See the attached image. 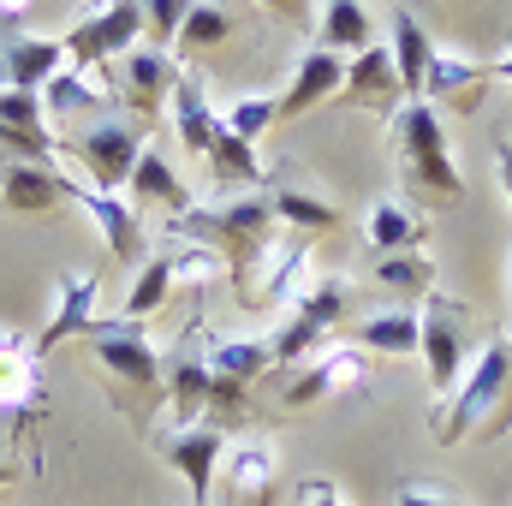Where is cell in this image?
I'll list each match as a JSON object with an SVG mask.
<instances>
[{"mask_svg":"<svg viewBox=\"0 0 512 506\" xmlns=\"http://www.w3.org/2000/svg\"><path fill=\"white\" fill-rule=\"evenodd\" d=\"M274 233H280V221H274V203L262 191H251V197H215L209 209H185L173 221V239L179 245H209V251L233 268V286L239 292L251 286L256 256H262V245Z\"/></svg>","mask_w":512,"mask_h":506,"instance_id":"cell-1","label":"cell"},{"mask_svg":"<svg viewBox=\"0 0 512 506\" xmlns=\"http://www.w3.org/2000/svg\"><path fill=\"white\" fill-rule=\"evenodd\" d=\"M387 131H393V155H399V191L417 197V203H429V209H453L465 197V179H459V167L447 155L441 114L429 102H405L387 120Z\"/></svg>","mask_w":512,"mask_h":506,"instance_id":"cell-2","label":"cell"},{"mask_svg":"<svg viewBox=\"0 0 512 506\" xmlns=\"http://www.w3.org/2000/svg\"><path fill=\"white\" fill-rule=\"evenodd\" d=\"M90 352H96V364L108 370V387H114V405L126 411V417H149V405L155 399H167V370H161V358H155V346H149V334H143V322H126V316H96L84 334H78Z\"/></svg>","mask_w":512,"mask_h":506,"instance_id":"cell-3","label":"cell"},{"mask_svg":"<svg viewBox=\"0 0 512 506\" xmlns=\"http://www.w3.org/2000/svg\"><path fill=\"white\" fill-rule=\"evenodd\" d=\"M512 423V340H495L471 358V370L459 381V393L435 411V441L441 447H459L471 441L477 429H507Z\"/></svg>","mask_w":512,"mask_h":506,"instance_id":"cell-4","label":"cell"},{"mask_svg":"<svg viewBox=\"0 0 512 506\" xmlns=\"http://www.w3.org/2000/svg\"><path fill=\"white\" fill-rule=\"evenodd\" d=\"M417 322H423V364H429L435 411H441V405L459 393V381H465V304L435 286V292L423 298Z\"/></svg>","mask_w":512,"mask_h":506,"instance_id":"cell-5","label":"cell"},{"mask_svg":"<svg viewBox=\"0 0 512 506\" xmlns=\"http://www.w3.org/2000/svg\"><path fill=\"white\" fill-rule=\"evenodd\" d=\"M137 36H143V0H114V6L90 12L84 24H72L60 42H66V60L78 72H90V66L126 60L131 48H137Z\"/></svg>","mask_w":512,"mask_h":506,"instance_id":"cell-6","label":"cell"},{"mask_svg":"<svg viewBox=\"0 0 512 506\" xmlns=\"http://www.w3.org/2000/svg\"><path fill=\"white\" fill-rule=\"evenodd\" d=\"M155 453L185 477L191 506H215V471H221V453H227V429L215 417L203 423H179L167 435H155Z\"/></svg>","mask_w":512,"mask_h":506,"instance_id":"cell-7","label":"cell"},{"mask_svg":"<svg viewBox=\"0 0 512 506\" xmlns=\"http://www.w3.org/2000/svg\"><path fill=\"white\" fill-rule=\"evenodd\" d=\"M143 131L120 120V114H102V120H90V126L72 137V155L90 167V179H96V191H114V185H131V173H137V161H143Z\"/></svg>","mask_w":512,"mask_h":506,"instance_id":"cell-8","label":"cell"},{"mask_svg":"<svg viewBox=\"0 0 512 506\" xmlns=\"http://www.w3.org/2000/svg\"><path fill=\"white\" fill-rule=\"evenodd\" d=\"M274 501V441L268 435H227L215 506H268Z\"/></svg>","mask_w":512,"mask_h":506,"instance_id":"cell-9","label":"cell"},{"mask_svg":"<svg viewBox=\"0 0 512 506\" xmlns=\"http://www.w3.org/2000/svg\"><path fill=\"white\" fill-rule=\"evenodd\" d=\"M340 387H364V352L358 346H322L316 358L292 364V376L280 387V405L286 411H310V405H322Z\"/></svg>","mask_w":512,"mask_h":506,"instance_id":"cell-10","label":"cell"},{"mask_svg":"<svg viewBox=\"0 0 512 506\" xmlns=\"http://www.w3.org/2000/svg\"><path fill=\"white\" fill-rule=\"evenodd\" d=\"M304 262H310V239L304 233H274L251 268V286L239 292V304H292L304 292Z\"/></svg>","mask_w":512,"mask_h":506,"instance_id":"cell-11","label":"cell"},{"mask_svg":"<svg viewBox=\"0 0 512 506\" xmlns=\"http://www.w3.org/2000/svg\"><path fill=\"white\" fill-rule=\"evenodd\" d=\"M30 417H42V358L36 346L0 328V423L24 429Z\"/></svg>","mask_w":512,"mask_h":506,"instance_id":"cell-12","label":"cell"},{"mask_svg":"<svg viewBox=\"0 0 512 506\" xmlns=\"http://www.w3.org/2000/svg\"><path fill=\"white\" fill-rule=\"evenodd\" d=\"M489 78H495V66H489V60H471V54H459V48H435L429 78H423V102H429V108H441V102H447L453 114H471V108L483 102Z\"/></svg>","mask_w":512,"mask_h":506,"instance_id":"cell-13","label":"cell"},{"mask_svg":"<svg viewBox=\"0 0 512 506\" xmlns=\"http://www.w3.org/2000/svg\"><path fill=\"white\" fill-rule=\"evenodd\" d=\"M340 96H346L352 108H376V114H387V120L405 108V84H399V66H393L387 42H370L358 60H346V84H340Z\"/></svg>","mask_w":512,"mask_h":506,"instance_id":"cell-14","label":"cell"},{"mask_svg":"<svg viewBox=\"0 0 512 506\" xmlns=\"http://www.w3.org/2000/svg\"><path fill=\"white\" fill-rule=\"evenodd\" d=\"M114 84H120V96H126L131 114L155 120L179 78H173V60H167L161 48H131L126 60H114Z\"/></svg>","mask_w":512,"mask_h":506,"instance_id":"cell-15","label":"cell"},{"mask_svg":"<svg viewBox=\"0 0 512 506\" xmlns=\"http://www.w3.org/2000/svg\"><path fill=\"white\" fill-rule=\"evenodd\" d=\"M96 274H60V286H54V310H48V322H42V334H36V358H48L60 340H78L90 322H96Z\"/></svg>","mask_w":512,"mask_h":506,"instance_id":"cell-16","label":"cell"},{"mask_svg":"<svg viewBox=\"0 0 512 506\" xmlns=\"http://www.w3.org/2000/svg\"><path fill=\"white\" fill-rule=\"evenodd\" d=\"M340 84H346V60L328 54V48H310L292 72V84L280 90V120H298V114L322 108L328 96H340Z\"/></svg>","mask_w":512,"mask_h":506,"instance_id":"cell-17","label":"cell"},{"mask_svg":"<svg viewBox=\"0 0 512 506\" xmlns=\"http://www.w3.org/2000/svg\"><path fill=\"white\" fill-rule=\"evenodd\" d=\"M0 203L12 215H48V209L72 203L66 197V173L36 167V161H12V167H0Z\"/></svg>","mask_w":512,"mask_h":506,"instance_id":"cell-18","label":"cell"},{"mask_svg":"<svg viewBox=\"0 0 512 506\" xmlns=\"http://www.w3.org/2000/svg\"><path fill=\"white\" fill-rule=\"evenodd\" d=\"M387 54H393V66H399V84H405V102H423V78H429V60H435V42H429V30L417 24V12H405V6H393V18H387Z\"/></svg>","mask_w":512,"mask_h":506,"instance_id":"cell-19","label":"cell"},{"mask_svg":"<svg viewBox=\"0 0 512 506\" xmlns=\"http://www.w3.org/2000/svg\"><path fill=\"white\" fill-rule=\"evenodd\" d=\"M167 114H173V131L185 137V149L191 155H215V143L227 137V120H221V108H209V96L197 90V84H173V96H167Z\"/></svg>","mask_w":512,"mask_h":506,"instance_id":"cell-20","label":"cell"},{"mask_svg":"<svg viewBox=\"0 0 512 506\" xmlns=\"http://www.w3.org/2000/svg\"><path fill=\"white\" fill-rule=\"evenodd\" d=\"M72 60H66V42L60 36H12L6 42V84L12 90H36L42 96V84L54 78V72H66Z\"/></svg>","mask_w":512,"mask_h":506,"instance_id":"cell-21","label":"cell"},{"mask_svg":"<svg viewBox=\"0 0 512 506\" xmlns=\"http://www.w3.org/2000/svg\"><path fill=\"white\" fill-rule=\"evenodd\" d=\"M66 197H72L78 209H90V221L102 227V239H108V251L114 256H137V215H131V203H120L114 191L78 185L72 173H66Z\"/></svg>","mask_w":512,"mask_h":506,"instance_id":"cell-22","label":"cell"},{"mask_svg":"<svg viewBox=\"0 0 512 506\" xmlns=\"http://www.w3.org/2000/svg\"><path fill=\"white\" fill-rule=\"evenodd\" d=\"M376 42V18H370V6L364 0H322V18H316V48H328V54H364Z\"/></svg>","mask_w":512,"mask_h":506,"instance_id":"cell-23","label":"cell"},{"mask_svg":"<svg viewBox=\"0 0 512 506\" xmlns=\"http://www.w3.org/2000/svg\"><path fill=\"white\" fill-rule=\"evenodd\" d=\"M203 364H209L215 381L245 387V381H262L274 370V352H268V340H227V334H215V340L203 346Z\"/></svg>","mask_w":512,"mask_h":506,"instance_id":"cell-24","label":"cell"},{"mask_svg":"<svg viewBox=\"0 0 512 506\" xmlns=\"http://www.w3.org/2000/svg\"><path fill=\"white\" fill-rule=\"evenodd\" d=\"M358 346L382 352V358H417L423 352V322L417 310H376L358 322Z\"/></svg>","mask_w":512,"mask_h":506,"instance_id":"cell-25","label":"cell"},{"mask_svg":"<svg viewBox=\"0 0 512 506\" xmlns=\"http://www.w3.org/2000/svg\"><path fill=\"white\" fill-rule=\"evenodd\" d=\"M268 203H274V221H280V227H292V233H304V239H316V233H334V227H340V209H334L322 191L280 185V191H268Z\"/></svg>","mask_w":512,"mask_h":506,"instance_id":"cell-26","label":"cell"},{"mask_svg":"<svg viewBox=\"0 0 512 506\" xmlns=\"http://www.w3.org/2000/svg\"><path fill=\"white\" fill-rule=\"evenodd\" d=\"M137 203H155V209H167L173 221L191 209V197H185V185H179V173H173V161L161 155V149H143V161H137V173H131L126 185Z\"/></svg>","mask_w":512,"mask_h":506,"instance_id":"cell-27","label":"cell"},{"mask_svg":"<svg viewBox=\"0 0 512 506\" xmlns=\"http://www.w3.org/2000/svg\"><path fill=\"white\" fill-rule=\"evenodd\" d=\"M42 114L60 120V126H66V120H84V114L102 120V90H96L78 66H66V72H54V78L42 84Z\"/></svg>","mask_w":512,"mask_h":506,"instance_id":"cell-28","label":"cell"},{"mask_svg":"<svg viewBox=\"0 0 512 506\" xmlns=\"http://www.w3.org/2000/svg\"><path fill=\"white\" fill-rule=\"evenodd\" d=\"M328 334H334V328H328L322 316H310V310H292V316H286V322L268 334V352H274V364H286V370H292V364L316 358V352L328 346Z\"/></svg>","mask_w":512,"mask_h":506,"instance_id":"cell-29","label":"cell"},{"mask_svg":"<svg viewBox=\"0 0 512 506\" xmlns=\"http://www.w3.org/2000/svg\"><path fill=\"white\" fill-rule=\"evenodd\" d=\"M370 251L376 256H399V251H417L423 245V227H417V215L399 203V197H387V203H376L370 209Z\"/></svg>","mask_w":512,"mask_h":506,"instance_id":"cell-30","label":"cell"},{"mask_svg":"<svg viewBox=\"0 0 512 506\" xmlns=\"http://www.w3.org/2000/svg\"><path fill=\"white\" fill-rule=\"evenodd\" d=\"M233 36V18L215 6V0H197L191 12H185V24H179V36H173V48L185 54V60H197V54H209V48H221Z\"/></svg>","mask_w":512,"mask_h":506,"instance_id":"cell-31","label":"cell"},{"mask_svg":"<svg viewBox=\"0 0 512 506\" xmlns=\"http://www.w3.org/2000/svg\"><path fill=\"white\" fill-rule=\"evenodd\" d=\"M209 179H215V191H233V185H262V161H256V143H239L233 131L215 143V155H209Z\"/></svg>","mask_w":512,"mask_h":506,"instance_id":"cell-32","label":"cell"},{"mask_svg":"<svg viewBox=\"0 0 512 506\" xmlns=\"http://www.w3.org/2000/svg\"><path fill=\"white\" fill-rule=\"evenodd\" d=\"M167 292H173V256H149L143 268H137V286L126 292V322H143V316H155L161 304H167Z\"/></svg>","mask_w":512,"mask_h":506,"instance_id":"cell-33","label":"cell"},{"mask_svg":"<svg viewBox=\"0 0 512 506\" xmlns=\"http://www.w3.org/2000/svg\"><path fill=\"white\" fill-rule=\"evenodd\" d=\"M376 286L387 292H435V262L423 251H399V256H376Z\"/></svg>","mask_w":512,"mask_h":506,"instance_id":"cell-34","label":"cell"},{"mask_svg":"<svg viewBox=\"0 0 512 506\" xmlns=\"http://www.w3.org/2000/svg\"><path fill=\"white\" fill-rule=\"evenodd\" d=\"M221 120H227V131H233L239 143H256L262 131L280 120V96H239V102H233Z\"/></svg>","mask_w":512,"mask_h":506,"instance_id":"cell-35","label":"cell"},{"mask_svg":"<svg viewBox=\"0 0 512 506\" xmlns=\"http://www.w3.org/2000/svg\"><path fill=\"white\" fill-rule=\"evenodd\" d=\"M0 131H48V114H42V96L36 90H0Z\"/></svg>","mask_w":512,"mask_h":506,"instance_id":"cell-36","label":"cell"},{"mask_svg":"<svg viewBox=\"0 0 512 506\" xmlns=\"http://www.w3.org/2000/svg\"><path fill=\"white\" fill-rule=\"evenodd\" d=\"M191 6L197 0H143V30L155 36V48H173V36H179V24H185Z\"/></svg>","mask_w":512,"mask_h":506,"instance_id":"cell-37","label":"cell"},{"mask_svg":"<svg viewBox=\"0 0 512 506\" xmlns=\"http://www.w3.org/2000/svg\"><path fill=\"white\" fill-rule=\"evenodd\" d=\"M227 262L209 251V245H179V256H173V280H209V274H221Z\"/></svg>","mask_w":512,"mask_h":506,"instance_id":"cell-38","label":"cell"},{"mask_svg":"<svg viewBox=\"0 0 512 506\" xmlns=\"http://www.w3.org/2000/svg\"><path fill=\"white\" fill-rule=\"evenodd\" d=\"M292 506H352V501H346V489L334 477H304L292 489Z\"/></svg>","mask_w":512,"mask_h":506,"instance_id":"cell-39","label":"cell"},{"mask_svg":"<svg viewBox=\"0 0 512 506\" xmlns=\"http://www.w3.org/2000/svg\"><path fill=\"white\" fill-rule=\"evenodd\" d=\"M399 506H459L453 495H441V489H423V483H405L399 489Z\"/></svg>","mask_w":512,"mask_h":506,"instance_id":"cell-40","label":"cell"},{"mask_svg":"<svg viewBox=\"0 0 512 506\" xmlns=\"http://www.w3.org/2000/svg\"><path fill=\"white\" fill-rule=\"evenodd\" d=\"M274 18H292V24H304V12H310V0H262Z\"/></svg>","mask_w":512,"mask_h":506,"instance_id":"cell-41","label":"cell"},{"mask_svg":"<svg viewBox=\"0 0 512 506\" xmlns=\"http://www.w3.org/2000/svg\"><path fill=\"white\" fill-rule=\"evenodd\" d=\"M495 161H501V185H507V203H512V143H495Z\"/></svg>","mask_w":512,"mask_h":506,"instance_id":"cell-42","label":"cell"},{"mask_svg":"<svg viewBox=\"0 0 512 506\" xmlns=\"http://www.w3.org/2000/svg\"><path fill=\"white\" fill-rule=\"evenodd\" d=\"M30 6H36V0H0V18H24Z\"/></svg>","mask_w":512,"mask_h":506,"instance_id":"cell-43","label":"cell"},{"mask_svg":"<svg viewBox=\"0 0 512 506\" xmlns=\"http://www.w3.org/2000/svg\"><path fill=\"white\" fill-rule=\"evenodd\" d=\"M489 66H495V78H501V84H512V48L501 54V60H489Z\"/></svg>","mask_w":512,"mask_h":506,"instance_id":"cell-44","label":"cell"},{"mask_svg":"<svg viewBox=\"0 0 512 506\" xmlns=\"http://www.w3.org/2000/svg\"><path fill=\"white\" fill-rule=\"evenodd\" d=\"M12 483H18V465H12V459H0V489H12Z\"/></svg>","mask_w":512,"mask_h":506,"instance_id":"cell-45","label":"cell"},{"mask_svg":"<svg viewBox=\"0 0 512 506\" xmlns=\"http://www.w3.org/2000/svg\"><path fill=\"white\" fill-rule=\"evenodd\" d=\"M0 90H6V48H0Z\"/></svg>","mask_w":512,"mask_h":506,"instance_id":"cell-46","label":"cell"},{"mask_svg":"<svg viewBox=\"0 0 512 506\" xmlns=\"http://www.w3.org/2000/svg\"><path fill=\"white\" fill-rule=\"evenodd\" d=\"M102 6H114V0H102Z\"/></svg>","mask_w":512,"mask_h":506,"instance_id":"cell-47","label":"cell"}]
</instances>
